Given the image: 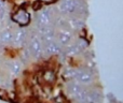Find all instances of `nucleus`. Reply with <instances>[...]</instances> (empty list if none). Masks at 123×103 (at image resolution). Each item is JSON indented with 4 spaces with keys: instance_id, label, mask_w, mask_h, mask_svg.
I'll return each instance as SVG.
<instances>
[{
    "instance_id": "19",
    "label": "nucleus",
    "mask_w": 123,
    "mask_h": 103,
    "mask_svg": "<svg viewBox=\"0 0 123 103\" xmlns=\"http://www.w3.org/2000/svg\"><path fill=\"white\" fill-rule=\"evenodd\" d=\"M6 8L0 9V21L4 18V16H6Z\"/></svg>"
},
{
    "instance_id": "24",
    "label": "nucleus",
    "mask_w": 123,
    "mask_h": 103,
    "mask_svg": "<svg viewBox=\"0 0 123 103\" xmlns=\"http://www.w3.org/2000/svg\"><path fill=\"white\" fill-rule=\"evenodd\" d=\"M9 97L11 98V99H14V93H10V96Z\"/></svg>"
},
{
    "instance_id": "1",
    "label": "nucleus",
    "mask_w": 123,
    "mask_h": 103,
    "mask_svg": "<svg viewBox=\"0 0 123 103\" xmlns=\"http://www.w3.org/2000/svg\"><path fill=\"white\" fill-rule=\"evenodd\" d=\"M85 9V5L81 0H62L58 4V10L64 14H74Z\"/></svg>"
},
{
    "instance_id": "9",
    "label": "nucleus",
    "mask_w": 123,
    "mask_h": 103,
    "mask_svg": "<svg viewBox=\"0 0 123 103\" xmlns=\"http://www.w3.org/2000/svg\"><path fill=\"white\" fill-rule=\"evenodd\" d=\"M69 26L71 29H74V30H80L82 29L83 27H84L85 23L84 21H83L82 18H80V17H77V18H71L69 22Z\"/></svg>"
},
{
    "instance_id": "15",
    "label": "nucleus",
    "mask_w": 123,
    "mask_h": 103,
    "mask_svg": "<svg viewBox=\"0 0 123 103\" xmlns=\"http://www.w3.org/2000/svg\"><path fill=\"white\" fill-rule=\"evenodd\" d=\"M43 78H44V81H47V82L52 83L55 81V73H54L53 71H51V70H48V71H45L44 74H43Z\"/></svg>"
},
{
    "instance_id": "22",
    "label": "nucleus",
    "mask_w": 123,
    "mask_h": 103,
    "mask_svg": "<svg viewBox=\"0 0 123 103\" xmlns=\"http://www.w3.org/2000/svg\"><path fill=\"white\" fill-rule=\"evenodd\" d=\"M43 2H45V3H51V2L55 1V0H42Z\"/></svg>"
},
{
    "instance_id": "16",
    "label": "nucleus",
    "mask_w": 123,
    "mask_h": 103,
    "mask_svg": "<svg viewBox=\"0 0 123 103\" xmlns=\"http://www.w3.org/2000/svg\"><path fill=\"white\" fill-rule=\"evenodd\" d=\"M78 53H80L79 51V49L77 47V45H68L67 44V49H66V54L67 55H70V56H72V55H76L78 54Z\"/></svg>"
},
{
    "instance_id": "2",
    "label": "nucleus",
    "mask_w": 123,
    "mask_h": 103,
    "mask_svg": "<svg viewBox=\"0 0 123 103\" xmlns=\"http://www.w3.org/2000/svg\"><path fill=\"white\" fill-rule=\"evenodd\" d=\"M37 24L38 26H47L50 25L52 22V13L49 9H43L37 15Z\"/></svg>"
},
{
    "instance_id": "20",
    "label": "nucleus",
    "mask_w": 123,
    "mask_h": 103,
    "mask_svg": "<svg viewBox=\"0 0 123 103\" xmlns=\"http://www.w3.org/2000/svg\"><path fill=\"white\" fill-rule=\"evenodd\" d=\"M32 8H34V10H40V9H41V2H36V3H35L34 4V6H32Z\"/></svg>"
},
{
    "instance_id": "4",
    "label": "nucleus",
    "mask_w": 123,
    "mask_h": 103,
    "mask_svg": "<svg viewBox=\"0 0 123 103\" xmlns=\"http://www.w3.org/2000/svg\"><path fill=\"white\" fill-rule=\"evenodd\" d=\"M30 53L36 58H40L42 55V43L40 39L37 37H34L30 41Z\"/></svg>"
},
{
    "instance_id": "10",
    "label": "nucleus",
    "mask_w": 123,
    "mask_h": 103,
    "mask_svg": "<svg viewBox=\"0 0 123 103\" xmlns=\"http://www.w3.org/2000/svg\"><path fill=\"white\" fill-rule=\"evenodd\" d=\"M81 89H82V86H81V83L79 82L78 80L74 81V82H71L69 85H68V92H69L70 95H72L74 97L81 90Z\"/></svg>"
},
{
    "instance_id": "21",
    "label": "nucleus",
    "mask_w": 123,
    "mask_h": 103,
    "mask_svg": "<svg viewBox=\"0 0 123 103\" xmlns=\"http://www.w3.org/2000/svg\"><path fill=\"white\" fill-rule=\"evenodd\" d=\"M2 8H6V6H4V2L2 1V0H0V9H2Z\"/></svg>"
},
{
    "instance_id": "18",
    "label": "nucleus",
    "mask_w": 123,
    "mask_h": 103,
    "mask_svg": "<svg viewBox=\"0 0 123 103\" xmlns=\"http://www.w3.org/2000/svg\"><path fill=\"white\" fill-rule=\"evenodd\" d=\"M21 71V65L18 62H13L11 65V72H12L14 75H17Z\"/></svg>"
},
{
    "instance_id": "11",
    "label": "nucleus",
    "mask_w": 123,
    "mask_h": 103,
    "mask_svg": "<svg viewBox=\"0 0 123 103\" xmlns=\"http://www.w3.org/2000/svg\"><path fill=\"white\" fill-rule=\"evenodd\" d=\"M25 38H26V31L23 29L16 30V32L13 34V41L16 44H22L25 41Z\"/></svg>"
},
{
    "instance_id": "17",
    "label": "nucleus",
    "mask_w": 123,
    "mask_h": 103,
    "mask_svg": "<svg viewBox=\"0 0 123 103\" xmlns=\"http://www.w3.org/2000/svg\"><path fill=\"white\" fill-rule=\"evenodd\" d=\"M77 47H78L79 49V51L80 52H82V51H85V49H87V42L85 40H82V39H81V40H79L78 42H77Z\"/></svg>"
},
{
    "instance_id": "14",
    "label": "nucleus",
    "mask_w": 123,
    "mask_h": 103,
    "mask_svg": "<svg viewBox=\"0 0 123 103\" xmlns=\"http://www.w3.org/2000/svg\"><path fill=\"white\" fill-rule=\"evenodd\" d=\"M87 92H89V91H87L86 89L82 88L76 96H74V99H76L79 103H84L85 98H86V96H87Z\"/></svg>"
},
{
    "instance_id": "6",
    "label": "nucleus",
    "mask_w": 123,
    "mask_h": 103,
    "mask_svg": "<svg viewBox=\"0 0 123 103\" xmlns=\"http://www.w3.org/2000/svg\"><path fill=\"white\" fill-rule=\"evenodd\" d=\"M62 49L61 46L54 41H51V42H48L47 45H45L44 49H42V53H44V55H58L61 54Z\"/></svg>"
},
{
    "instance_id": "8",
    "label": "nucleus",
    "mask_w": 123,
    "mask_h": 103,
    "mask_svg": "<svg viewBox=\"0 0 123 103\" xmlns=\"http://www.w3.org/2000/svg\"><path fill=\"white\" fill-rule=\"evenodd\" d=\"M70 40H71V33L70 31L67 30H62L57 33V41L62 45H67L69 44Z\"/></svg>"
},
{
    "instance_id": "7",
    "label": "nucleus",
    "mask_w": 123,
    "mask_h": 103,
    "mask_svg": "<svg viewBox=\"0 0 123 103\" xmlns=\"http://www.w3.org/2000/svg\"><path fill=\"white\" fill-rule=\"evenodd\" d=\"M76 78L81 84H91L93 82V75L91 72L86 71V70H78Z\"/></svg>"
},
{
    "instance_id": "13",
    "label": "nucleus",
    "mask_w": 123,
    "mask_h": 103,
    "mask_svg": "<svg viewBox=\"0 0 123 103\" xmlns=\"http://www.w3.org/2000/svg\"><path fill=\"white\" fill-rule=\"evenodd\" d=\"M77 71L78 70H74V69H71V68H68L64 71L63 73V76L66 78V80H74L77 76Z\"/></svg>"
},
{
    "instance_id": "3",
    "label": "nucleus",
    "mask_w": 123,
    "mask_h": 103,
    "mask_svg": "<svg viewBox=\"0 0 123 103\" xmlns=\"http://www.w3.org/2000/svg\"><path fill=\"white\" fill-rule=\"evenodd\" d=\"M38 32L42 36L44 42H51L54 41V29L50 25L47 26H38Z\"/></svg>"
},
{
    "instance_id": "5",
    "label": "nucleus",
    "mask_w": 123,
    "mask_h": 103,
    "mask_svg": "<svg viewBox=\"0 0 123 103\" xmlns=\"http://www.w3.org/2000/svg\"><path fill=\"white\" fill-rule=\"evenodd\" d=\"M13 19L14 22H16L18 25L21 26H26L28 25L30 21V15L28 12H26L25 10H18L14 15H13Z\"/></svg>"
},
{
    "instance_id": "23",
    "label": "nucleus",
    "mask_w": 123,
    "mask_h": 103,
    "mask_svg": "<svg viewBox=\"0 0 123 103\" xmlns=\"http://www.w3.org/2000/svg\"><path fill=\"white\" fill-rule=\"evenodd\" d=\"M3 95H4V91L0 89V97H2V96H3Z\"/></svg>"
},
{
    "instance_id": "12",
    "label": "nucleus",
    "mask_w": 123,
    "mask_h": 103,
    "mask_svg": "<svg viewBox=\"0 0 123 103\" xmlns=\"http://www.w3.org/2000/svg\"><path fill=\"white\" fill-rule=\"evenodd\" d=\"M0 40L3 43H10L13 41V33L10 30H4L0 34Z\"/></svg>"
}]
</instances>
